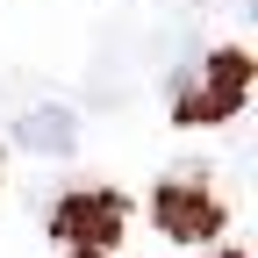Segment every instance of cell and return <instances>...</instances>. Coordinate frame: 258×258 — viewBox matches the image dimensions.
<instances>
[{"instance_id": "3", "label": "cell", "mask_w": 258, "mask_h": 258, "mask_svg": "<svg viewBox=\"0 0 258 258\" xmlns=\"http://www.w3.org/2000/svg\"><path fill=\"white\" fill-rule=\"evenodd\" d=\"M57 230L72 244H86V251H108L115 230H122V208H115V194H72L57 208Z\"/></svg>"}, {"instance_id": "4", "label": "cell", "mask_w": 258, "mask_h": 258, "mask_svg": "<svg viewBox=\"0 0 258 258\" xmlns=\"http://www.w3.org/2000/svg\"><path fill=\"white\" fill-rule=\"evenodd\" d=\"M15 144H22L29 158H72V144H79V115L57 108V101H43V108H29V115L15 122Z\"/></svg>"}, {"instance_id": "1", "label": "cell", "mask_w": 258, "mask_h": 258, "mask_svg": "<svg viewBox=\"0 0 258 258\" xmlns=\"http://www.w3.org/2000/svg\"><path fill=\"white\" fill-rule=\"evenodd\" d=\"M244 86H251V57L244 50L201 57L194 72H179V122H222V115H237Z\"/></svg>"}, {"instance_id": "2", "label": "cell", "mask_w": 258, "mask_h": 258, "mask_svg": "<svg viewBox=\"0 0 258 258\" xmlns=\"http://www.w3.org/2000/svg\"><path fill=\"white\" fill-rule=\"evenodd\" d=\"M158 222H165V237H179V244H201V237H215V222H222V208L208 201L201 186H186V179H172L165 194H158Z\"/></svg>"}]
</instances>
